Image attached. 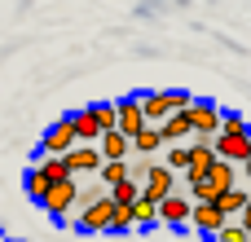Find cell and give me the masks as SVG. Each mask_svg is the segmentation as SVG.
Segmentation results:
<instances>
[{
    "label": "cell",
    "mask_w": 251,
    "mask_h": 242,
    "mask_svg": "<svg viewBox=\"0 0 251 242\" xmlns=\"http://www.w3.org/2000/svg\"><path fill=\"white\" fill-rule=\"evenodd\" d=\"M234 185H238V163H229V159H216L207 176H185V190H190L194 203H203V198L216 203V198H221L225 190H234Z\"/></svg>",
    "instance_id": "1"
},
{
    "label": "cell",
    "mask_w": 251,
    "mask_h": 242,
    "mask_svg": "<svg viewBox=\"0 0 251 242\" xmlns=\"http://www.w3.org/2000/svg\"><path fill=\"white\" fill-rule=\"evenodd\" d=\"M115 212H119V203H115L110 194H101L97 203L79 207V216H75V229H84V234H110V220H115Z\"/></svg>",
    "instance_id": "2"
},
{
    "label": "cell",
    "mask_w": 251,
    "mask_h": 242,
    "mask_svg": "<svg viewBox=\"0 0 251 242\" xmlns=\"http://www.w3.org/2000/svg\"><path fill=\"white\" fill-rule=\"evenodd\" d=\"M75 194H79V181H75V176H66V181H53L40 207H44L53 220H66V216L75 212Z\"/></svg>",
    "instance_id": "3"
},
{
    "label": "cell",
    "mask_w": 251,
    "mask_h": 242,
    "mask_svg": "<svg viewBox=\"0 0 251 242\" xmlns=\"http://www.w3.org/2000/svg\"><path fill=\"white\" fill-rule=\"evenodd\" d=\"M190 101H194V97L181 93V88H176V93H146V97H141V106H146V123H163L172 110H185Z\"/></svg>",
    "instance_id": "4"
},
{
    "label": "cell",
    "mask_w": 251,
    "mask_h": 242,
    "mask_svg": "<svg viewBox=\"0 0 251 242\" xmlns=\"http://www.w3.org/2000/svg\"><path fill=\"white\" fill-rule=\"evenodd\" d=\"M185 110H190V119H194V137H207V141L221 137V106H216L212 97H194Z\"/></svg>",
    "instance_id": "5"
},
{
    "label": "cell",
    "mask_w": 251,
    "mask_h": 242,
    "mask_svg": "<svg viewBox=\"0 0 251 242\" xmlns=\"http://www.w3.org/2000/svg\"><path fill=\"white\" fill-rule=\"evenodd\" d=\"M141 194H146L150 203H163L168 194H176V172H172L168 163H150V172H146V181H141Z\"/></svg>",
    "instance_id": "6"
},
{
    "label": "cell",
    "mask_w": 251,
    "mask_h": 242,
    "mask_svg": "<svg viewBox=\"0 0 251 242\" xmlns=\"http://www.w3.org/2000/svg\"><path fill=\"white\" fill-rule=\"evenodd\" d=\"M62 159H66L71 176H93V172H101V163H106L101 145H71V150H66Z\"/></svg>",
    "instance_id": "7"
},
{
    "label": "cell",
    "mask_w": 251,
    "mask_h": 242,
    "mask_svg": "<svg viewBox=\"0 0 251 242\" xmlns=\"http://www.w3.org/2000/svg\"><path fill=\"white\" fill-rule=\"evenodd\" d=\"M75 141H79V132H75V119H71V115H62V119H57V123L44 132L40 150H44V154H66Z\"/></svg>",
    "instance_id": "8"
},
{
    "label": "cell",
    "mask_w": 251,
    "mask_h": 242,
    "mask_svg": "<svg viewBox=\"0 0 251 242\" xmlns=\"http://www.w3.org/2000/svg\"><path fill=\"white\" fill-rule=\"evenodd\" d=\"M212 145H216L221 159H229V163H238V168L251 159V132H221Z\"/></svg>",
    "instance_id": "9"
},
{
    "label": "cell",
    "mask_w": 251,
    "mask_h": 242,
    "mask_svg": "<svg viewBox=\"0 0 251 242\" xmlns=\"http://www.w3.org/2000/svg\"><path fill=\"white\" fill-rule=\"evenodd\" d=\"M190 216H194V198L190 194H168L163 203H159V220L163 225H190Z\"/></svg>",
    "instance_id": "10"
},
{
    "label": "cell",
    "mask_w": 251,
    "mask_h": 242,
    "mask_svg": "<svg viewBox=\"0 0 251 242\" xmlns=\"http://www.w3.org/2000/svg\"><path fill=\"white\" fill-rule=\"evenodd\" d=\"M229 216L221 212V203H212V198H203V203H194V216H190V225L199 229V234H207V238H216V229L225 225Z\"/></svg>",
    "instance_id": "11"
},
{
    "label": "cell",
    "mask_w": 251,
    "mask_h": 242,
    "mask_svg": "<svg viewBox=\"0 0 251 242\" xmlns=\"http://www.w3.org/2000/svg\"><path fill=\"white\" fill-rule=\"evenodd\" d=\"M115 106H119V132L137 137V132L146 128V106H141V97H124V101H115Z\"/></svg>",
    "instance_id": "12"
},
{
    "label": "cell",
    "mask_w": 251,
    "mask_h": 242,
    "mask_svg": "<svg viewBox=\"0 0 251 242\" xmlns=\"http://www.w3.org/2000/svg\"><path fill=\"white\" fill-rule=\"evenodd\" d=\"M216 159H221L216 145H212L207 137H194V145H190V172H185V176H207Z\"/></svg>",
    "instance_id": "13"
},
{
    "label": "cell",
    "mask_w": 251,
    "mask_h": 242,
    "mask_svg": "<svg viewBox=\"0 0 251 242\" xmlns=\"http://www.w3.org/2000/svg\"><path fill=\"white\" fill-rule=\"evenodd\" d=\"M159 132H163V141H168V145H172V141L194 137V119H190V110H172V115L159 123Z\"/></svg>",
    "instance_id": "14"
},
{
    "label": "cell",
    "mask_w": 251,
    "mask_h": 242,
    "mask_svg": "<svg viewBox=\"0 0 251 242\" xmlns=\"http://www.w3.org/2000/svg\"><path fill=\"white\" fill-rule=\"evenodd\" d=\"M97 145H101V154H106V159H132V137H128V132H119V128H106Z\"/></svg>",
    "instance_id": "15"
},
{
    "label": "cell",
    "mask_w": 251,
    "mask_h": 242,
    "mask_svg": "<svg viewBox=\"0 0 251 242\" xmlns=\"http://www.w3.org/2000/svg\"><path fill=\"white\" fill-rule=\"evenodd\" d=\"M168 141H163V132H159V123H146L137 137H132V154H154V150H163Z\"/></svg>",
    "instance_id": "16"
},
{
    "label": "cell",
    "mask_w": 251,
    "mask_h": 242,
    "mask_svg": "<svg viewBox=\"0 0 251 242\" xmlns=\"http://www.w3.org/2000/svg\"><path fill=\"white\" fill-rule=\"evenodd\" d=\"M49 185H53V181L44 176V168H40V163H35V168L26 172V181H22V190H26V198H31V203H44V194H49Z\"/></svg>",
    "instance_id": "17"
},
{
    "label": "cell",
    "mask_w": 251,
    "mask_h": 242,
    "mask_svg": "<svg viewBox=\"0 0 251 242\" xmlns=\"http://www.w3.org/2000/svg\"><path fill=\"white\" fill-rule=\"evenodd\" d=\"M71 119H75V132H79V141H101V123H97L93 106H88V110H79V115H71Z\"/></svg>",
    "instance_id": "18"
},
{
    "label": "cell",
    "mask_w": 251,
    "mask_h": 242,
    "mask_svg": "<svg viewBox=\"0 0 251 242\" xmlns=\"http://www.w3.org/2000/svg\"><path fill=\"white\" fill-rule=\"evenodd\" d=\"M110 198H115L119 207H132V203L141 198V181H137V176H128V181H119V185H110Z\"/></svg>",
    "instance_id": "19"
},
{
    "label": "cell",
    "mask_w": 251,
    "mask_h": 242,
    "mask_svg": "<svg viewBox=\"0 0 251 242\" xmlns=\"http://www.w3.org/2000/svg\"><path fill=\"white\" fill-rule=\"evenodd\" d=\"M216 203H221V212H225V216H243V212H247V190H243V185H234V190H225Z\"/></svg>",
    "instance_id": "20"
},
{
    "label": "cell",
    "mask_w": 251,
    "mask_h": 242,
    "mask_svg": "<svg viewBox=\"0 0 251 242\" xmlns=\"http://www.w3.org/2000/svg\"><path fill=\"white\" fill-rule=\"evenodd\" d=\"M97 176H101L106 185H119V181H128V176H132V168H128V159H106Z\"/></svg>",
    "instance_id": "21"
},
{
    "label": "cell",
    "mask_w": 251,
    "mask_h": 242,
    "mask_svg": "<svg viewBox=\"0 0 251 242\" xmlns=\"http://www.w3.org/2000/svg\"><path fill=\"white\" fill-rule=\"evenodd\" d=\"M132 220H137V229H146V225H159V203H150L146 194L132 203Z\"/></svg>",
    "instance_id": "22"
},
{
    "label": "cell",
    "mask_w": 251,
    "mask_h": 242,
    "mask_svg": "<svg viewBox=\"0 0 251 242\" xmlns=\"http://www.w3.org/2000/svg\"><path fill=\"white\" fill-rule=\"evenodd\" d=\"M216 242H251V229L238 220V216H229V220L216 229Z\"/></svg>",
    "instance_id": "23"
},
{
    "label": "cell",
    "mask_w": 251,
    "mask_h": 242,
    "mask_svg": "<svg viewBox=\"0 0 251 242\" xmlns=\"http://www.w3.org/2000/svg\"><path fill=\"white\" fill-rule=\"evenodd\" d=\"M101 194H110V185H106L101 176H97V181H88V185H79V194H75V212H79V207H88V203H97Z\"/></svg>",
    "instance_id": "24"
},
{
    "label": "cell",
    "mask_w": 251,
    "mask_h": 242,
    "mask_svg": "<svg viewBox=\"0 0 251 242\" xmlns=\"http://www.w3.org/2000/svg\"><path fill=\"white\" fill-rule=\"evenodd\" d=\"M163 163H168L172 172H181V176H185V172H190V145L172 141V145H168V159H163Z\"/></svg>",
    "instance_id": "25"
},
{
    "label": "cell",
    "mask_w": 251,
    "mask_h": 242,
    "mask_svg": "<svg viewBox=\"0 0 251 242\" xmlns=\"http://www.w3.org/2000/svg\"><path fill=\"white\" fill-rule=\"evenodd\" d=\"M93 115H97L101 132H106V128H119V106H115V101H93Z\"/></svg>",
    "instance_id": "26"
},
{
    "label": "cell",
    "mask_w": 251,
    "mask_h": 242,
    "mask_svg": "<svg viewBox=\"0 0 251 242\" xmlns=\"http://www.w3.org/2000/svg\"><path fill=\"white\" fill-rule=\"evenodd\" d=\"M128 229H137L132 207H119V212H115V220H110V234H128Z\"/></svg>",
    "instance_id": "27"
},
{
    "label": "cell",
    "mask_w": 251,
    "mask_h": 242,
    "mask_svg": "<svg viewBox=\"0 0 251 242\" xmlns=\"http://www.w3.org/2000/svg\"><path fill=\"white\" fill-rule=\"evenodd\" d=\"M221 132H251V128L238 110H229V115H221Z\"/></svg>",
    "instance_id": "28"
},
{
    "label": "cell",
    "mask_w": 251,
    "mask_h": 242,
    "mask_svg": "<svg viewBox=\"0 0 251 242\" xmlns=\"http://www.w3.org/2000/svg\"><path fill=\"white\" fill-rule=\"evenodd\" d=\"M243 176H247V185H251V159H247V163H243Z\"/></svg>",
    "instance_id": "29"
}]
</instances>
